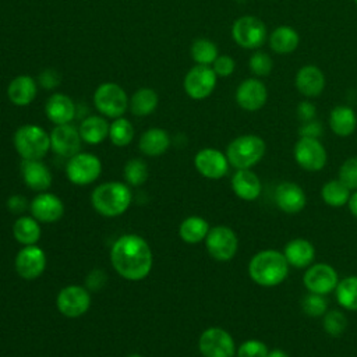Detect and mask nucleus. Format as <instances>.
<instances>
[{
	"label": "nucleus",
	"mask_w": 357,
	"mask_h": 357,
	"mask_svg": "<svg viewBox=\"0 0 357 357\" xmlns=\"http://www.w3.org/2000/svg\"><path fill=\"white\" fill-rule=\"evenodd\" d=\"M45 268L46 255L43 250L35 244L25 245L15 257V271L21 278L26 280L39 278L43 273Z\"/></svg>",
	"instance_id": "dca6fc26"
},
{
	"label": "nucleus",
	"mask_w": 357,
	"mask_h": 357,
	"mask_svg": "<svg viewBox=\"0 0 357 357\" xmlns=\"http://www.w3.org/2000/svg\"><path fill=\"white\" fill-rule=\"evenodd\" d=\"M128 357H142V356H139V354H131V356H128Z\"/></svg>",
	"instance_id": "864d4df0"
},
{
	"label": "nucleus",
	"mask_w": 357,
	"mask_h": 357,
	"mask_svg": "<svg viewBox=\"0 0 357 357\" xmlns=\"http://www.w3.org/2000/svg\"><path fill=\"white\" fill-rule=\"evenodd\" d=\"M209 223L201 216H188L185 218L178 227V236L184 243L197 244L205 240L209 231Z\"/></svg>",
	"instance_id": "c756f323"
},
{
	"label": "nucleus",
	"mask_w": 357,
	"mask_h": 357,
	"mask_svg": "<svg viewBox=\"0 0 357 357\" xmlns=\"http://www.w3.org/2000/svg\"><path fill=\"white\" fill-rule=\"evenodd\" d=\"M194 165L201 176L211 180H218L226 176L230 163L227 156L220 151L215 148H204L197 152Z\"/></svg>",
	"instance_id": "2eb2a0df"
},
{
	"label": "nucleus",
	"mask_w": 357,
	"mask_h": 357,
	"mask_svg": "<svg viewBox=\"0 0 357 357\" xmlns=\"http://www.w3.org/2000/svg\"><path fill=\"white\" fill-rule=\"evenodd\" d=\"M109 137L113 145L126 146L134 138V127L127 119L117 117L109 127Z\"/></svg>",
	"instance_id": "c9c22d12"
},
{
	"label": "nucleus",
	"mask_w": 357,
	"mask_h": 357,
	"mask_svg": "<svg viewBox=\"0 0 357 357\" xmlns=\"http://www.w3.org/2000/svg\"><path fill=\"white\" fill-rule=\"evenodd\" d=\"M231 35L238 46L244 49H257L266 40V26L259 18L244 15L234 21Z\"/></svg>",
	"instance_id": "9d476101"
},
{
	"label": "nucleus",
	"mask_w": 357,
	"mask_h": 357,
	"mask_svg": "<svg viewBox=\"0 0 357 357\" xmlns=\"http://www.w3.org/2000/svg\"><path fill=\"white\" fill-rule=\"evenodd\" d=\"M22 180L33 191H45L52 184V174L40 160H25L21 163Z\"/></svg>",
	"instance_id": "b1692460"
},
{
	"label": "nucleus",
	"mask_w": 357,
	"mask_h": 357,
	"mask_svg": "<svg viewBox=\"0 0 357 357\" xmlns=\"http://www.w3.org/2000/svg\"><path fill=\"white\" fill-rule=\"evenodd\" d=\"M56 305L64 317L78 318L88 311L91 305V296L82 286H66L59 291Z\"/></svg>",
	"instance_id": "ddd939ff"
},
{
	"label": "nucleus",
	"mask_w": 357,
	"mask_h": 357,
	"mask_svg": "<svg viewBox=\"0 0 357 357\" xmlns=\"http://www.w3.org/2000/svg\"><path fill=\"white\" fill-rule=\"evenodd\" d=\"M26 206H28V201L22 195H11L7 201V208L13 213H21L26 209Z\"/></svg>",
	"instance_id": "de8ad7c7"
},
{
	"label": "nucleus",
	"mask_w": 357,
	"mask_h": 357,
	"mask_svg": "<svg viewBox=\"0 0 357 357\" xmlns=\"http://www.w3.org/2000/svg\"><path fill=\"white\" fill-rule=\"evenodd\" d=\"M148 166L142 159H131L124 166V178L130 185H142L148 178Z\"/></svg>",
	"instance_id": "4c0bfd02"
},
{
	"label": "nucleus",
	"mask_w": 357,
	"mask_h": 357,
	"mask_svg": "<svg viewBox=\"0 0 357 357\" xmlns=\"http://www.w3.org/2000/svg\"><path fill=\"white\" fill-rule=\"evenodd\" d=\"M13 236L18 243L24 245L36 244L40 238L39 222L35 218L29 216L18 218L13 225Z\"/></svg>",
	"instance_id": "2f4dec72"
},
{
	"label": "nucleus",
	"mask_w": 357,
	"mask_h": 357,
	"mask_svg": "<svg viewBox=\"0 0 357 357\" xmlns=\"http://www.w3.org/2000/svg\"><path fill=\"white\" fill-rule=\"evenodd\" d=\"M266 145L264 139L254 134H245L234 138L226 149L229 163L238 169H251L265 155Z\"/></svg>",
	"instance_id": "20e7f679"
},
{
	"label": "nucleus",
	"mask_w": 357,
	"mask_h": 357,
	"mask_svg": "<svg viewBox=\"0 0 357 357\" xmlns=\"http://www.w3.org/2000/svg\"><path fill=\"white\" fill-rule=\"evenodd\" d=\"M216 85V74L212 67L197 64L194 66L184 78V91L185 93L195 99L208 98Z\"/></svg>",
	"instance_id": "4468645a"
},
{
	"label": "nucleus",
	"mask_w": 357,
	"mask_h": 357,
	"mask_svg": "<svg viewBox=\"0 0 357 357\" xmlns=\"http://www.w3.org/2000/svg\"><path fill=\"white\" fill-rule=\"evenodd\" d=\"M218 47L209 39H197L191 46V57L194 61L202 66L213 64L218 57Z\"/></svg>",
	"instance_id": "e433bc0d"
},
{
	"label": "nucleus",
	"mask_w": 357,
	"mask_h": 357,
	"mask_svg": "<svg viewBox=\"0 0 357 357\" xmlns=\"http://www.w3.org/2000/svg\"><path fill=\"white\" fill-rule=\"evenodd\" d=\"M103 283H105V275H103V272L99 271V269L92 271V272L89 273L88 279H86L88 287H89V289H93V290L100 289V287L103 286Z\"/></svg>",
	"instance_id": "8fccbe9b"
},
{
	"label": "nucleus",
	"mask_w": 357,
	"mask_h": 357,
	"mask_svg": "<svg viewBox=\"0 0 357 357\" xmlns=\"http://www.w3.org/2000/svg\"><path fill=\"white\" fill-rule=\"evenodd\" d=\"M237 357H268V346L258 339H248L243 342L236 350Z\"/></svg>",
	"instance_id": "79ce46f5"
},
{
	"label": "nucleus",
	"mask_w": 357,
	"mask_h": 357,
	"mask_svg": "<svg viewBox=\"0 0 357 357\" xmlns=\"http://www.w3.org/2000/svg\"><path fill=\"white\" fill-rule=\"evenodd\" d=\"M268 99L266 86L257 78H248L243 81L236 91V102L238 106L248 112L261 109Z\"/></svg>",
	"instance_id": "6ab92c4d"
},
{
	"label": "nucleus",
	"mask_w": 357,
	"mask_h": 357,
	"mask_svg": "<svg viewBox=\"0 0 357 357\" xmlns=\"http://www.w3.org/2000/svg\"><path fill=\"white\" fill-rule=\"evenodd\" d=\"M205 245L208 254L213 259L226 262L236 255L238 248V238L233 229L225 225H219L209 229L205 237Z\"/></svg>",
	"instance_id": "0eeeda50"
},
{
	"label": "nucleus",
	"mask_w": 357,
	"mask_h": 357,
	"mask_svg": "<svg viewBox=\"0 0 357 357\" xmlns=\"http://www.w3.org/2000/svg\"><path fill=\"white\" fill-rule=\"evenodd\" d=\"M272 67H273L272 59L264 52H257L250 59V70L255 75H259V77L268 75L272 71Z\"/></svg>",
	"instance_id": "37998d69"
},
{
	"label": "nucleus",
	"mask_w": 357,
	"mask_h": 357,
	"mask_svg": "<svg viewBox=\"0 0 357 357\" xmlns=\"http://www.w3.org/2000/svg\"><path fill=\"white\" fill-rule=\"evenodd\" d=\"M354 1H356V4H357V0H354Z\"/></svg>",
	"instance_id": "5fc2aeb1"
},
{
	"label": "nucleus",
	"mask_w": 357,
	"mask_h": 357,
	"mask_svg": "<svg viewBox=\"0 0 357 357\" xmlns=\"http://www.w3.org/2000/svg\"><path fill=\"white\" fill-rule=\"evenodd\" d=\"M31 213L38 222L43 223H53L57 222L64 213V204L63 201L50 192H42L36 195L31 205Z\"/></svg>",
	"instance_id": "aec40b11"
},
{
	"label": "nucleus",
	"mask_w": 357,
	"mask_h": 357,
	"mask_svg": "<svg viewBox=\"0 0 357 357\" xmlns=\"http://www.w3.org/2000/svg\"><path fill=\"white\" fill-rule=\"evenodd\" d=\"M297 114L303 123L311 121L315 117V106L311 105L310 102H301L297 107Z\"/></svg>",
	"instance_id": "09e8293b"
},
{
	"label": "nucleus",
	"mask_w": 357,
	"mask_h": 357,
	"mask_svg": "<svg viewBox=\"0 0 357 357\" xmlns=\"http://www.w3.org/2000/svg\"><path fill=\"white\" fill-rule=\"evenodd\" d=\"M45 112L47 119L56 126L68 124L75 116V105L70 96L64 93H53L45 105Z\"/></svg>",
	"instance_id": "5701e85b"
},
{
	"label": "nucleus",
	"mask_w": 357,
	"mask_h": 357,
	"mask_svg": "<svg viewBox=\"0 0 357 357\" xmlns=\"http://www.w3.org/2000/svg\"><path fill=\"white\" fill-rule=\"evenodd\" d=\"M92 206L106 218L123 215L131 204V191L127 184L109 181L98 185L91 195Z\"/></svg>",
	"instance_id": "7ed1b4c3"
},
{
	"label": "nucleus",
	"mask_w": 357,
	"mask_h": 357,
	"mask_svg": "<svg viewBox=\"0 0 357 357\" xmlns=\"http://www.w3.org/2000/svg\"><path fill=\"white\" fill-rule=\"evenodd\" d=\"M109 127L110 126L103 117L89 116L81 123L78 131L82 141L91 145H96V144H100L103 139H106V137L109 135Z\"/></svg>",
	"instance_id": "c85d7f7f"
},
{
	"label": "nucleus",
	"mask_w": 357,
	"mask_h": 357,
	"mask_svg": "<svg viewBox=\"0 0 357 357\" xmlns=\"http://www.w3.org/2000/svg\"><path fill=\"white\" fill-rule=\"evenodd\" d=\"M331 130L339 137H349L354 132L357 126V117L351 107L336 106L332 109L329 116Z\"/></svg>",
	"instance_id": "cd10ccee"
},
{
	"label": "nucleus",
	"mask_w": 357,
	"mask_h": 357,
	"mask_svg": "<svg viewBox=\"0 0 357 357\" xmlns=\"http://www.w3.org/2000/svg\"><path fill=\"white\" fill-rule=\"evenodd\" d=\"M275 204L284 213H298L307 204L304 190L294 181H282L275 190Z\"/></svg>",
	"instance_id": "a211bd4d"
},
{
	"label": "nucleus",
	"mask_w": 357,
	"mask_h": 357,
	"mask_svg": "<svg viewBox=\"0 0 357 357\" xmlns=\"http://www.w3.org/2000/svg\"><path fill=\"white\" fill-rule=\"evenodd\" d=\"M300 137H308V138H319L322 134V126L319 121L311 120L307 123H303V126L298 130Z\"/></svg>",
	"instance_id": "49530a36"
},
{
	"label": "nucleus",
	"mask_w": 357,
	"mask_h": 357,
	"mask_svg": "<svg viewBox=\"0 0 357 357\" xmlns=\"http://www.w3.org/2000/svg\"><path fill=\"white\" fill-rule=\"evenodd\" d=\"M93 103L103 116L117 119L126 113L128 107V98L120 85L114 82H105L96 88L93 93Z\"/></svg>",
	"instance_id": "423d86ee"
},
{
	"label": "nucleus",
	"mask_w": 357,
	"mask_h": 357,
	"mask_svg": "<svg viewBox=\"0 0 357 357\" xmlns=\"http://www.w3.org/2000/svg\"><path fill=\"white\" fill-rule=\"evenodd\" d=\"M198 349L204 357H234L236 343L227 331L211 326L201 333Z\"/></svg>",
	"instance_id": "1a4fd4ad"
},
{
	"label": "nucleus",
	"mask_w": 357,
	"mask_h": 357,
	"mask_svg": "<svg viewBox=\"0 0 357 357\" xmlns=\"http://www.w3.org/2000/svg\"><path fill=\"white\" fill-rule=\"evenodd\" d=\"M234 67H236V63L234 60L227 56V54H223V56H218L216 60L213 61V71L216 75H220V77H229L233 71H234Z\"/></svg>",
	"instance_id": "c03bdc74"
},
{
	"label": "nucleus",
	"mask_w": 357,
	"mask_h": 357,
	"mask_svg": "<svg viewBox=\"0 0 357 357\" xmlns=\"http://www.w3.org/2000/svg\"><path fill=\"white\" fill-rule=\"evenodd\" d=\"M301 310L307 317H311V318L324 317V314L328 311V300L322 294H315L308 291L301 298Z\"/></svg>",
	"instance_id": "ea45409f"
},
{
	"label": "nucleus",
	"mask_w": 357,
	"mask_h": 357,
	"mask_svg": "<svg viewBox=\"0 0 357 357\" xmlns=\"http://www.w3.org/2000/svg\"><path fill=\"white\" fill-rule=\"evenodd\" d=\"M303 283L310 293L326 296L335 291L339 283V276L336 269L329 264H311L303 275Z\"/></svg>",
	"instance_id": "9b49d317"
},
{
	"label": "nucleus",
	"mask_w": 357,
	"mask_h": 357,
	"mask_svg": "<svg viewBox=\"0 0 357 357\" xmlns=\"http://www.w3.org/2000/svg\"><path fill=\"white\" fill-rule=\"evenodd\" d=\"M81 135L79 131L68 124L56 126L50 132V146L52 149L64 158H71L77 155L81 149Z\"/></svg>",
	"instance_id": "f3484780"
},
{
	"label": "nucleus",
	"mask_w": 357,
	"mask_h": 357,
	"mask_svg": "<svg viewBox=\"0 0 357 357\" xmlns=\"http://www.w3.org/2000/svg\"><path fill=\"white\" fill-rule=\"evenodd\" d=\"M38 92L36 81L31 75H18L11 79L7 88V96L15 106L29 105Z\"/></svg>",
	"instance_id": "a878e982"
},
{
	"label": "nucleus",
	"mask_w": 357,
	"mask_h": 357,
	"mask_svg": "<svg viewBox=\"0 0 357 357\" xmlns=\"http://www.w3.org/2000/svg\"><path fill=\"white\" fill-rule=\"evenodd\" d=\"M351 195V190H349L339 178H333L326 181L321 188V198L324 202L333 208L344 206Z\"/></svg>",
	"instance_id": "473e14b6"
},
{
	"label": "nucleus",
	"mask_w": 357,
	"mask_h": 357,
	"mask_svg": "<svg viewBox=\"0 0 357 357\" xmlns=\"http://www.w3.org/2000/svg\"><path fill=\"white\" fill-rule=\"evenodd\" d=\"M294 159L307 172H319L326 165V151L318 138L300 137L294 145Z\"/></svg>",
	"instance_id": "f8f14e48"
},
{
	"label": "nucleus",
	"mask_w": 357,
	"mask_h": 357,
	"mask_svg": "<svg viewBox=\"0 0 357 357\" xmlns=\"http://www.w3.org/2000/svg\"><path fill=\"white\" fill-rule=\"evenodd\" d=\"M298 42L300 38L296 29L286 25L276 28L269 36L271 49L279 54L291 53L298 46Z\"/></svg>",
	"instance_id": "7c9ffc66"
},
{
	"label": "nucleus",
	"mask_w": 357,
	"mask_h": 357,
	"mask_svg": "<svg viewBox=\"0 0 357 357\" xmlns=\"http://www.w3.org/2000/svg\"><path fill=\"white\" fill-rule=\"evenodd\" d=\"M268 357H289V354L282 349H273V350H269Z\"/></svg>",
	"instance_id": "603ef678"
},
{
	"label": "nucleus",
	"mask_w": 357,
	"mask_h": 357,
	"mask_svg": "<svg viewBox=\"0 0 357 357\" xmlns=\"http://www.w3.org/2000/svg\"><path fill=\"white\" fill-rule=\"evenodd\" d=\"M14 148L25 160H40L50 149V135L39 126L25 124L14 132Z\"/></svg>",
	"instance_id": "39448f33"
},
{
	"label": "nucleus",
	"mask_w": 357,
	"mask_h": 357,
	"mask_svg": "<svg viewBox=\"0 0 357 357\" xmlns=\"http://www.w3.org/2000/svg\"><path fill=\"white\" fill-rule=\"evenodd\" d=\"M283 255L290 266L297 269L308 268L315 258V247L307 238L297 237L284 245Z\"/></svg>",
	"instance_id": "4be33fe9"
},
{
	"label": "nucleus",
	"mask_w": 357,
	"mask_h": 357,
	"mask_svg": "<svg viewBox=\"0 0 357 357\" xmlns=\"http://www.w3.org/2000/svg\"><path fill=\"white\" fill-rule=\"evenodd\" d=\"M339 180L351 191L357 190V156L346 159L339 169Z\"/></svg>",
	"instance_id": "a19ab883"
},
{
	"label": "nucleus",
	"mask_w": 357,
	"mask_h": 357,
	"mask_svg": "<svg viewBox=\"0 0 357 357\" xmlns=\"http://www.w3.org/2000/svg\"><path fill=\"white\" fill-rule=\"evenodd\" d=\"M347 205H349V209H350L351 215H353L354 218H357V190H354V191L351 192Z\"/></svg>",
	"instance_id": "3c124183"
},
{
	"label": "nucleus",
	"mask_w": 357,
	"mask_h": 357,
	"mask_svg": "<svg viewBox=\"0 0 357 357\" xmlns=\"http://www.w3.org/2000/svg\"><path fill=\"white\" fill-rule=\"evenodd\" d=\"M114 271L127 280H142L152 269V251L149 244L138 234L119 237L110 251Z\"/></svg>",
	"instance_id": "f257e3e1"
},
{
	"label": "nucleus",
	"mask_w": 357,
	"mask_h": 357,
	"mask_svg": "<svg viewBox=\"0 0 357 357\" xmlns=\"http://www.w3.org/2000/svg\"><path fill=\"white\" fill-rule=\"evenodd\" d=\"M158 93L152 88H141L131 96L130 109L132 114L142 117L153 113L158 106Z\"/></svg>",
	"instance_id": "f704fd0d"
},
{
	"label": "nucleus",
	"mask_w": 357,
	"mask_h": 357,
	"mask_svg": "<svg viewBox=\"0 0 357 357\" xmlns=\"http://www.w3.org/2000/svg\"><path fill=\"white\" fill-rule=\"evenodd\" d=\"M102 172L100 159L92 153L78 152L71 156L66 165L67 178L75 185H86L93 183Z\"/></svg>",
	"instance_id": "6e6552de"
},
{
	"label": "nucleus",
	"mask_w": 357,
	"mask_h": 357,
	"mask_svg": "<svg viewBox=\"0 0 357 357\" xmlns=\"http://www.w3.org/2000/svg\"><path fill=\"white\" fill-rule=\"evenodd\" d=\"M231 190L243 201H254L261 195L262 184L251 169H238L231 177Z\"/></svg>",
	"instance_id": "412c9836"
},
{
	"label": "nucleus",
	"mask_w": 357,
	"mask_h": 357,
	"mask_svg": "<svg viewBox=\"0 0 357 357\" xmlns=\"http://www.w3.org/2000/svg\"><path fill=\"white\" fill-rule=\"evenodd\" d=\"M289 266L283 252L268 248L252 255L248 262V275L258 286L275 287L287 278Z\"/></svg>",
	"instance_id": "f03ea898"
},
{
	"label": "nucleus",
	"mask_w": 357,
	"mask_h": 357,
	"mask_svg": "<svg viewBox=\"0 0 357 357\" xmlns=\"http://www.w3.org/2000/svg\"><path fill=\"white\" fill-rule=\"evenodd\" d=\"M335 297L340 307L347 311H357V276L350 275L339 280Z\"/></svg>",
	"instance_id": "72a5a7b5"
},
{
	"label": "nucleus",
	"mask_w": 357,
	"mask_h": 357,
	"mask_svg": "<svg viewBox=\"0 0 357 357\" xmlns=\"http://www.w3.org/2000/svg\"><path fill=\"white\" fill-rule=\"evenodd\" d=\"M296 86L304 96H317L324 91L325 75L317 66H304L297 71Z\"/></svg>",
	"instance_id": "393cba45"
},
{
	"label": "nucleus",
	"mask_w": 357,
	"mask_h": 357,
	"mask_svg": "<svg viewBox=\"0 0 357 357\" xmlns=\"http://www.w3.org/2000/svg\"><path fill=\"white\" fill-rule=\"evenodd\" d=\"M170 145L169 134L162 128H149L139 138V149L148 156H159L167 151Z\"/></svg>",
	"instance_id": "bb28decb"
},
{
	"label": "nucleus",
	"mask_w": 357,
	"mask_h": 357,
	"mask_svg": "<svg viewBox=\"0 0 357 357\" xmlns=\"http://www.w3.org/2000/svg\"><path fill=\"white\" fill-rule=\"evenodd\" d=\"M39 84L46 89H53L60 84V75L53 68H46L39 75Z\"/></svg>",
	"instance_id": "a18cd8bd"
},
{
	"label": "nucleus",
	"mask_w": 357,
	"mask_h": 357,
	"mask_svg": "<svg viewBox=\"0 0 357 357\" xmlns=\"http://www.w3.org/2000/svg\"><path fill=\"white\" fill-rule=\"evenodd\" d=\"M322 328L324 331L332 336V337H339L343 335V332L347 328V318L346 315L339 311V310H331L324 314L322 319Z\"/></svg>",
	"instance_id": "58836bf2"
}]
</instances>
